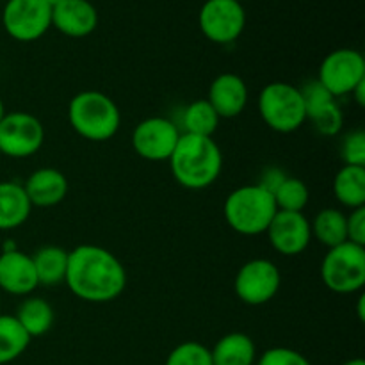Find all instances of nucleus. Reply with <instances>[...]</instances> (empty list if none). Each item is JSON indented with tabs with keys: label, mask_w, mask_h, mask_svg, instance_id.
<instances>
[{
	"label": "nucleus",
	"mask_w": 365,
	"mask_h": 365,
	"mask_svg": "<svg viewBox=\"0 0 365 365\" xmlns=\"http://www.w3.org/2000/svg\"><path fill=\"white\" fill-rule=\"evenodd\" d=\"M68 289L88 303H109L120 298L127 287V271L109 250L81 245L68 252Z\"/></svg>",
	"instance_id": "nucleus-1"
},
{
	"label": "nucleus",
	"mask_w": 365,
	"mask_h": 365,
	"mask_svg": "<svg viewBox=\"0 0 365 365\" xmlns=\"http://www.w3.org/2000/svg\"><path fill=\"white\" fill-rule=\"evenodd\" d=\"M168 163L177 184L191 191H202L220 178L223 153L212 138L180 134Z\"/></svg>",
	"instance_id": "nucleus-2"
},
{
	"label": "nucleus",
	"mask_w": 365,
	"mask_h": 365,
	"mask_svg": "<svg viewBox=\"0 0 365 365\" xmlns=\"http://www.w3.org/2000/svg\"><path fill=\"white\" fill-rule=\"evenodd\" d=\"M68 121L81 138L88 141H109L118 134L121 125L120 107L102 91H81L70 100Z\"/></svg>",
	"instance_id": "nucleus-3"
},
{
	"label": "nucleus",
	"mask_w": 365,
	"mask_h": 365,
	"mask_svg": "<svg viewBox=\"0 0 365 365\" xmlns=\"http://www.w3.org/2000/svg\"><path fill=\"white\" fill-rule=\"evenodd\" d=\"M277 212L273 195L259 184H246L234 189L223 205L228 227L248 237L266 234Z\"/></svg>",
	"instance_id": "nucleus-4"
},
{
	"label": "nucleus",
	"mask_w": 365,
	"mask_h": 365,
	"mask_svg": "<svg viewBox=\"0 0 365 365\" xmlns=\"http://www.w3.org/2000/svg\"><path fill=\"white\" fill-rule=\"evenodd\" d=\"M257 107L264 123L280 134H291L307 121L302 91L289 82H271L264 86Z\"/></svg>",
	"instance_id": "nucleus-5"
},
{
	"label": "nucleus",
	"mask_w": 365,
	"mask_h": 365,
	"mask_svg": "<svg viewBox=\"0 0 365 365\" xmlns=\"http://www.w3.org/2000/svg\"><path fill=\"white\" fill-rule=\"evenodd\" d=\"M321 278L337 294H355L365 285V246L346 241L330 248L321 262Z\"/></svg>",
	"instance_id": "nucleus-6"
},
{
	"label": "nucleus",
	"mask_w": 365,
	"mask_h": 365,
	"mask_svg": "<svg viewBox=\"0 0 365 365\" xmlns=\"http://www.w3.org/2000/svg\"><path fill=\"white\" fill-rule=\"evenodd\" d=\"M45 143L43 123L31 113H6L0 121V153L11 159H27Z\"/></svg>",
	"instance_id": "nucleus-7"
},
{
	"label": "nucleus",
	"mask_w": 365,
	"mask_h": 365,
	"mask_svg": "<svg viewBox=\"0 0 365 365\" xmlns=\"http://www.w3.org/2000/svg\"><path fill=\"white\" fill-rule=\"evenodd\" d=\"M2 25L16 41H36L52 27V7L45 0H7Z\"/></svg>",
	"instance_id": "nucleus-8"
},
{
	"label": "nucleus",
	"mask_w": 365,
	"mask_h": 365,
	"mask_svg": "<svg viewBox=\"0 0 365 365\" xmlns=\"http://www.w3.org/2000/svg\"><path fill=\"white\" fill-rule=\"evenodd\" d=\"M200 31L216 45H230L246 27V11L239 0H205L198 14Z\"/></svg>",
	"instance_id": "nucleus-9"
},
{
	"label": "nucleus",
	"mask_w": 365,
	"mask_h": 365,
	"mask_svg": "<svg viewBox=\"0 0 365 365\" xmlns=\"http://www.w3.org/2000/svg\"><path fill=\"white\" fill-rule=\"evenodd\" d=\"M317 81L335 96L351 95L365 82V59L355 48H337L328 53L317 71Z\"/></svg>",
	"instance_id": "nucleus-10"
},
{
	"label": "nucleus",
	"mask_w": 365,
	"mask_h": 365,
	"mask_svg": "<svg viewBox=\"0 0 365 365\" xmlns=\"http://www.w3.org/2000/svg\"><path fill=\"white\" fill-rule=\"evenodd\" d=\"M282 274L277 264L267 259H252L242 264L235 274L234 291L242 303L252 307L264 305L278 294Z\"/></svg>",
	"instance_id": "nucleus-11"
},
{
	"label": "nucleus",
	"mask_w": 365,
	"mask_h": 365,
	"mask_svg": "<svg viewBox=\"0 0 365 365\" xmlns=\"http://www.w3.org/2000/svg\"><path fill=\"white\" fill-rule=\"evenodd\" d=\"M180 134L178 125L170 118H146L132 132V148L141 159L150 163H164L170 160Z\"/></svg>",
	"instance_id": "nucleus-12"
},
{
	"label": "nucleus",
	"mask_w": 365,
	"mask_h": 365,
	"mask_svg": "<svg viewBox=\"0 0 365 365\" xmlns=\"http://www.w3.org/2000/svg\"><path fill=\"white\" fill-rule=\"evenodd\" d=\"M299 91L305 103L307 120L312 123L314 130L327 138L337 135L344 127V114L337 98L317 78L305 82Z\"/></svg>",
	"instance_id": "nucleus-13"
},
{
	"label": "nucleus",
	"mask_w": 365,
	"mask_h": 365,
	"mask_svg": "<svg viewBox=\"0 0 365 365\" xmlns=\"http://www.w3.org/2000/svg\"><path fill=\"white\" fill-rule=\"evenodd\" d=\"M274 252L285 257H296L309 248L312 241V228L303 212L278 210L266 230Z\"/></svg>",
	"instance_id": "nucleus-14"
},
{
	"label": "nucleus",
	"mask_w": 365,
	"mask_h": 365,
	"mask_svg": "<svg viewBox=\"0 0 365 365\" xmlns=\"http://www.w3.org/2000/svg\"><path fill=\"white\" fill-rule=\"evenodd\" d=\"M32 257L20 250L0 253V289L13 296H29L38 289Z\"/></svg>",
	"instance_id": "nucleus-15"
},
{
	"label": "nucleus",
	"mask_w": 365,
	"mask_h": 365,
	"mask_svg": "<svg viewBox=\"0 0 365 365\" xmlns=\"http://www.w3.org/2000/svg\"><path fill=\"white\" fill-rule=\"evenodd\" d=\"M52 27L68 38H86L98 27V11L89 0H64L52 7Z\"/></svg>",
	"instance_id": "nucleus-16"
},
{
	"label": "nucleus",
	"mask_w": 365,
	"mask_h": 365,
	"mask_svg": "<svg viewBox=\"0 0 365 365\" xmlns=\"http://www.w3.org/2000/svg\"><path fill=\"white\" fill-rule=\"evenodd\" d=\"M207 102L221 120L237 118L248 106V86L237 73H221L209 86Z\"/></svg>",
	"instance_id": "nucleus-17"
},
{
	"label": "nucleus",
	"mask_w": 365,
	"mask_h": 365,
	"mask_svg": "<svg viewBox=\"0 0 365 365\" xmlns=\"http://www.w3.org/2000/svg\"><path fill=\"white\" fill-rule=\"evenodd\" d=\"M24 185L27 198L32 207H56L66 198L68 195V178L63 171L56 168H39L34 173L29 175Z\"/></svg>",
	"instance_id": "nucleus-18"
},
{
	"label": "nucleus",
	"mask_w": 365,
	"mask_h": 365,
	"mask_svg": "<svg viewBox=\"0 0 365 365\" xmlns=\"http://www.w3.org/2000/svg\"><path fill=\"white\" fill-rule=\"evenodd\" d=\"M32 205L24 185L18 182H0V230H14L31 216Z\"/></svg>",
	"instance_id": "nucleus-19"
},
{
	"label": "nucleus",
	"mask_w": 365,
	"mask_h": 365,
	"mask_svg": "<svg viewBox=\"0 0 365 365\" xmlns=\"http://www.w3.org/2000/svg\"><path fill=\"white\" fill-rule=\"evenodd\" d=\"M212 365H253L257 360L255 342L242 331L223 335L210 349Z\"/></svg>",
	"instance_id": "nucleus-20"
},
{
	"label": "nucleus",
	"mask_w": 365,
	"mask_h": 365,
	"mask_svg": "<svg viewBox=\"0 0 365 365\" xmlns=\"http://www.w3.org/2000/svg\"><path fill=\"white\" fill-rule=\"evenodd\" d=\"M32 257L38 284L56 287L63 284L68 269V252L61 246H43Z\"/></svg>",
	"instance_id": "nucleus-21"
},
{
	"label": "nucleus",
	"mask_w": 365,
	"mask_h": 365,
	"mask_svg": "<svg viewBox=\"0 0 365 365\" xmlns=\"http://www.w3.org/2000/svg\"><path fill=\"white\" fill-rule=\"evenodd\" d=\"M18 323L24 327V330L27 331L29 337H43L45 334H48L53 327V319H56V314H53L52 305H50L46 299L36 298H25L24 302L18 305L16 316Z\"/></svg>",
	"instance_id": "nucleus-22"
},
{
	"label": "nucleus",
	"mask_w": 365,
	"mask_h": 365,
	"mask_svg": "<svg viewBox=\"0 0 365 365\" xmlns=\"http://www.w3.org/2000/svg\"><path fill=\"white\" fill-rule=\"evenodd\" d=\"M334 195L349 210L365 207V168L344 164L334 178Z\"/></svg>",
	"instance_id": "nucleus-23"
},
{
	"label": "nucleus",
	"mask_w": 365,
	"mask_h": 365,
	"mask_svg": "<svg viewBox=\"0 0 365 365\" xmlns=\"http://www.w3.org/2000/svg\"><path fill=\"white\" fill-rule=\"evenodd\" d=\"M310 228H312V239L319 241L328 250L348 241L346 214L335 207L319 210L314 221H310Z\"/></svg>",
	"instance_id": "nucleus-24"
},
{
	"label": "nucleus",
	"mask_w": 365,
	"mask_h": 365,
	"mask_svg": "<svg viewBox=\"0 0 365 365\" xmlns=\"http://www.w3.org/2000/svg\"><path fill=\"white\" fill-rule=\"evenodd\" d=\"M31 344V337L14 316L0 314V365L20 359Z\"/></svg>",
	"instance_id": "nucleus-25"
},
{
	"label": "nucleus",
	"mask_w": 365,
	"mask_h": 365,
	"mask_svg": "<svg viewBox=\"0 0 365 365\" xmlns=\"http://www.w3.org/2000/svg\"><path fill=\"white\" fill-rule=\"evenodd\" d=\"M221 118L214 110V107L207 102V98L195 100L189 103L182 113V127L184 134L203 135V138H212L217 130Z\"/></svg>",
	"instance_id": "nucleus-26"
},
{
	"label": "nucleus",
	"mask_w": 365,
	"mask_h": 365,
	"mask_svg": "<svg viewBox=\"0 0 365 365\" xmlns=\"http://www.w3.org/2000/svg\"><path fill=\"white\" fill-rule=\"evenodd\" d=\"M278 210L285 212H303L310 200V191L303 180L296 177H285L273 191Z\"/></svg>",
	"instance_id": "nucleus-27"
},
{
	"label": "nucleus",
	"mask_w": 365,
	"mask_h": 365,
	"mask_svg": "<svg viewBox=\"0 0 365 365\" xmlns=\"http://www.w3.org/2000/svg\"><path fill=\"white\" fill-rule=\"evenodd\" d=\"M164 365H212V356H210V349L202 342L187 341L178 344L168 355Z\"/></svg>",
	"instance_id": "nucleus-28"
},
{
	"label": "nucleus",
	"mask_w": 365,
	"mask_h": 365,
	"mask_svg": "<svg viewBox=\"0 0 365 365\" xmlns=\"http://www.w3.org/2000/svg\"><path fill=\"white\" fill-rule=\"evenodd\" d=\"M341 159L346 166H364L365 168V132H348L341 143Z\"/></svg>",
	"instance_id": "nucleus-29"
},
{
	"label": "nucleus",
	"mask_w": 365,
	"mask_h": 365,
	"mask_svg": "<svg viewBox=\"0 0 365 365\" xmlns=\"http://www.w3.org/2000/svg\"><path fill=\"white\" fill-rule=\"evenodd\" d=\"M257 365H312L307 356L291 348H271L260 355Z\"/></svg>",
	"instance_id": "nucleus-30"
},
{
	"label": "nucleus",
	"mask_w": 365,
	"mask_h": 365,
	"mask_svg": "<svg viewBox=\"0 0 365 365\" xmlns=\"http://www.w3.org/2000/svg\"><path fill=\"white\" fill-rule=\"evenodd\" d=\"M346 230H348L349 242L365 246V207L353 209L346 216Z\"/></svg>",
	"instance_id": "nucleus-31"
},
{
	"label": "nucleus",
	"mask_w": 365,
	"mask_h": 365,
	"mask_svg": "<svg viewBox=\"0 0 365 365\" xmlns=\"http://www.w3.org/2000/svg\"><path fill=\"white\" fill-rule=\"evenodd\" d=\"M287 177V175L284 173V171H280L278 168H267V170H264L262 173V178H260L259 185H262L264 189H267V191L273 195L274 189L280 185V182L284 180V178Z\"/></svg>",
	"instance_id": "nucleus-32"
},
{
	"label": "nucleus",
	"mask_w": 365,
	"mask_h": 365,
	"mask_svg": "<svg viewBox=\"0 0 365 365\" xmlns=\"http://www.w3.org/2000/svg\"><path fill=\"white\" fill-rule=\"evenodd\" d=\"M351 96H355L356 103H359L360 107L365 106V82H362V84H360V86H356L355 91L351 93Z\"/></svg>",
	"instance_id": "nucleus-33"
},
{
	"label": "nucleus",
	"mask_w": 365,
	"mask_h": 365,
	"mask_svg": "<svg viewBox=\"0 0 365 365\" xmlns=\"http://www.w3.org/2000/svg\"><path fill=\"white\" fill-rule=\"evenodd\" d=\"M342 365H365V362L362 359H351V360H348V362H344Z\"/></svg>",
	"instance_id": "nucleus-34"
},
{
	"label": "nucleus",
	"mask_w": 365,
	"mask_h": 365,
	"mask_svg": "<svg viewBox=\"0 0 365 365\" xmlns=\"http://www.w3.org/2000/svg\"><path fill=\"white\" fill-rule=\"evenodd\" d=\"M359 316H360V319H364V296L360 298V302H359Z\"/></svg>",
	"instance_id": "nucleus-35"
},
{
	"label": "nucleus",
	"mask_w": 365,
	"mask_h": 365,
	"mask_svg": "<svg viewBox=\"0 0 365 365\" xmlns=\"http://www.w3.org/2000/svg\"><path fill=\"white\" fill-rule=\"evenodd\" d=\"M4 116H6V107H4L2 98H0V121H2Z\"/></svg>",
	"instance_id": "nucleus-36"
},
{
	"label": "nucleus",
	"mask_w": 365,
	"mask_h": 365,
	"mask_svg": "<svg viewBox=\"0 0 365 365\" xmlns=\"http://www.w3.org/2000/svg\"><path fill=\"white\" fill-rule=\"evenodd\" d=\"M46 4H48L50 7H53V6H57V4H61V2H64V0H45Z\"/></svg>",
	"instance_id": "nucleus-37"
},
{
	"label": "nucleus",
	"mask_w": 365,
	"mask_h": 365,
	"mask_svg": "<svg viewBox=\"0 0 365 365\" xmlns=\"http://www.w3.org/2000/svg\"><path fill=\"white\" fill-rule=\"evenodd\" d=\"M0 310H2V305H0Z\"/></svg>",
	"instance_id": "nucleus-38"
},
{
	"label": "nucleus",
	"mask_w": 365,
	"mask_h": 365,
	"mask_svg": "<svg viewBox=\"0 0 365 365\" xmlns=\"http://www.w3.org/2000/svg\"><path fill=\"white\" fill-rule=\"evenodd\" d=\"M0 155H2V153H0Z\"/></svg>",
	"instance_id": "nucleus-39"
}]
</instances>
